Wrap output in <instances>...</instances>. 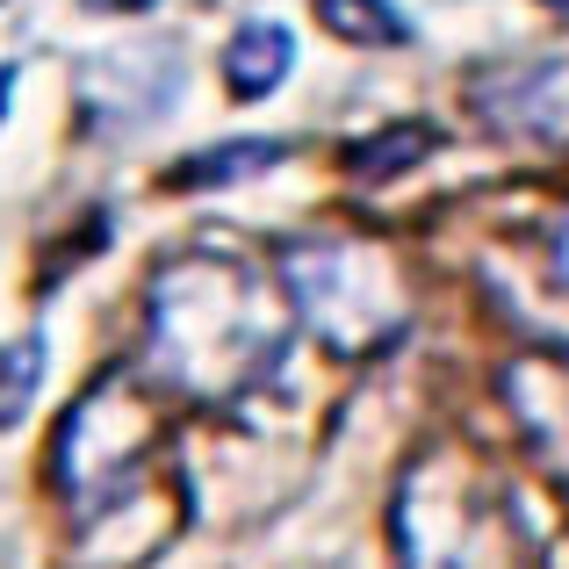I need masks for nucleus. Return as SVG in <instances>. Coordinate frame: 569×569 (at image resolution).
<instances>
[{
    "label": "nucleus",
    "instance_id": "3",
    "mask_svg": "<svg viewBox=\"0 0 569 569\" xmlns=\"http://www.w3.org/2000/svg\"><path fill=\"white\" fill-rule=\"evenodd\" d=\"M281 281H289L296 318L339 353H376L411 318L403 267L376 238H310V246H289L281 252Z\"/></svg>",
    "mask_w": 569,
    "mask_h": 569
},
{
    "label": "nucleus",
    "instance_id": "5",
    "mask_svg": "<svg viewBox=\"0 0 569 569\" xmlns=\"http://www.w3.org/2000/svg\"><path fill=\"white\" fill-rule=\"evenodd\" d=\"M476 116L512 138H569V58L556 66H512L476 87Z\"/></svg>",
    "mask_w": 569,
    "mask_h": 569
},
{
    "label": "nucleus",
    "instance_id": "4",
    "mask_svg": "<svg viewBox=\"0 0 569 569\" xmlns=\"http://www.w3.org/2000/svg\"><path fill=\"white\" fill-rule=\"evenodd\" d=\"M159 447H167V418H159V403L144 397L138 382L109 376L101 389H87L80 411L58 432V498H66V512L94 527V519L144 476V461H152Z\"/></svg>",
    "mask_w": 569,
    "mask_h": 569
},
{
    "label": "nucleus",
    "instance_id": "8",
    "mask_svg": "<svg viewBox=\"0 0 569 569\" xmlns=\"http://www.w3.org/2000/svg\"><path fill=\"white\" fill-rule=\"evenodd\" d=\"M318 14H325V29L347 37V43H403L411 37V22H403L389 0H318Z\"/></svg>",
    "mask_w": 569,
    "mask_h": 569
},
{
    "label": "nucleus",
    "instance_id": "2",
    "mask_svg": "<svg viewBox=\"0 0 569 569\" xmlns=\"http://www.w3.org/2000/svg\"><path fill=\"white\" fill-rule=\"evenodd\" d=\"M397 569H519V519L461 447H426L397 490Z\"/></svg>",
    "mask_w": 569,
    "mask_h": 569
},
{
    "label": "nucleus",
    "instance_id": "1",
    "mask_svg": "<svg viewBox=\"0 0 569 569\" xmlns=\"http://www.w3.org/2000/svg\"><path fill=\"white\" fill-rule=\"evenodd\" d=\"M296 303L281 267L238 246H188L152 281V376L188 403H238L281 368Z\"/></svg>",
    "mask_w": 569,
    "mask_h": 569
},
{
    "label": "nucleus",
    "instance_id": "12",
    "mask_svg": "<svg viewBox=\"0 0 569 569\" xmlns=\"http://www.w3.org/2000/svg\"><path fill=\"white\" fill-rule=\"evenodd\" d=\"M548 8H569V0H548Z\"/></svg>",
    "mask_w": 569,
    "mask_h": 569
},
{
    "label": "nucleus",
    "instance_id": "9",
    "mask_svg": "<svg viewBox=\"0 0 569 569\" xmlns=\"http://www.w3.org/2000/svg\"><path fill=\"white\" fill-rule=\"evenodd\" d=\"M426 152H432V130H426V123H397V138L353 144L347 167H353V173H397V167H411V159H426Z\"/></svg>",
    "mask_w": 569,
    "mask_h": 569
},
{
    "label": "nucleus",
    "instance_id": "11",
    "mask_svg": "<svg viewBox=\"0 0 569 569\" xmlns=\"http://www.w3.org/2000/svg\"><path fill=\"white\" fill-rule=\"evenodd\" d=\"M556 274H562V281H569V217H562V223H556Z\"/></svg>",
    "mask_w": 569,
    "mask_h": 569
},
{
    "label": "nucleus",
    "instance_id": "6",
    "mask_svg": "<svg viewBox=\"0 0 569 569\" xmlns=\"http://www.w3.org/2000/svg\"><path fill=\"white\" fill-rule=\"evenodd\" d=\"M505 397L519 411V432L533 440V455L556 476H569V361L556 353H527L505 368Z\"/></svg>",
    "mask_w": 569,
    "mask_h": 569
},
{
    "label": "nucleus",
    "instance_id": "7",
    "mask_svg": "<svg viewBox=\"0 0 569 569\" xmlns=\"http://www.w3.org/2000/svg\"><path fill=\"white\" fill-rule=\"evenodd\" d=\"M289 58H296V43H289V29H281V22H246L231 37V51H223V80H231L238 101H260V94H274V87H281Z\"/></svg>",
    "mask_w": 569,
    "mask_h": 569
},
{
    "label": "nucleus",
    "instance_id": "10",
    "mask_svg": "<svg viewBox=\"0 0 569 569\" xmlns=\"http://www.w3.org/2000/svg\"><path fill=\"white\" fill-rule=\"evenodd\" d=\"M281 159V144H223V152H209V159H194V167H181L173 181H223V173H252V167H274Z\"/></svg>",
    "mask_w": 569,
    "mask_h": 569
}]
</instances>
